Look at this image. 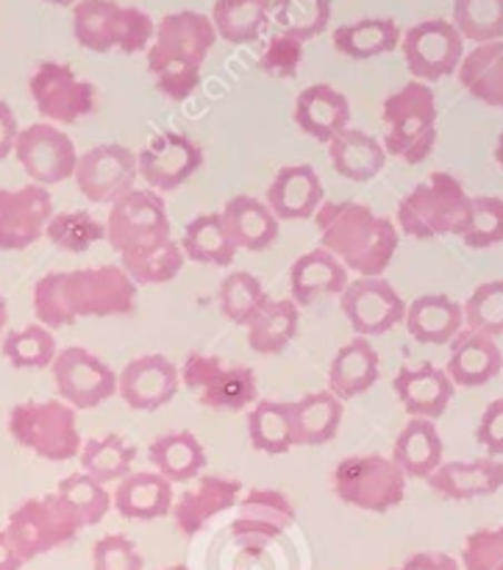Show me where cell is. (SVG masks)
Returning <instances> with one entry per match:
<instances>
[{"mask_svg":"<svg viewBox=\"0 0 503 570\" xmlns=\"http://www.w3.org/2000/svg\"><path fill=\"white\" fill-rule=\"evenodd\" d=\"M137 289L120 265L48 273L33 287V312L53 332L83 317L128 315L137 306Z\"/></svg>","mask_w":503,"mask_h":570,"instance_id":"1","label":"cell"},{"mask_svg":"<svg viewBox=\"0 0 503 570\" xmlns=\"http://www.w3.org/2000/svg\"><path fill=\"white\" fill-rule=\"evenodd\" d=\"M315 217L323 248L337 256L345 271L384 276L401 243L398 226L389 217L356 200H323Z\"/></svg>","mask_w":503,"mask_h":570,"instance_id":"2","label":"cell"},{"mask_svg":"<svg viewBox=\"0 0 503 570\" xmlns=\"http://www.w3.org/2000/svg\"><path fill=\"white\" fill-rule=\"evenodd\" d=\"M217 42L211 17L184 9L161 17L148 48V72L170 100H187L200 87V70Z\"/></svg>","mask_w":503,"mask_h":570,"instance_id":"3","label":"cell"},{"mask_svg":"<svg viewBox=\"0 0 503 570\" xmlns=\"http://www.w3.org/2000/svg\"><path fill=\"white\" fill-rule=\"evenodd\" d=\"M471 215V195L451 173H432L398 204V232L412 239L460 237Z\"/></svg>","mask_w":503,"mask_h":570,"instance_id":"4","label":"cell"},{"mask_svg":"<svg viewBox=\"0 0 503 570\" xmlns=\"http://www.w3.org/2000/svg\"><path fill=\"white\" fill-rule=\"evenodd\" d=\"M382 120L387 122L384 150L398 156L406 165H421L437 145V98L423 81H410L389 95L382 106Z\"/></svg>","mask_w":503,"mask_h":570,"instance_id":"5","label":"cell"},{"mask_svg":"<svg viewBox=\"0 0 503 570\" xmlns=\"http://www.w3.org/2000/svg\"><path fill=\"white\" fill-rule=\"evenodd\" d=\"M156 22L137 6H120L117 0H78L72 6V37L92 53H139L154 42Z\"/></svg>","mask_w":503,"mask_h":570,"instance_id":"6","label":"cell"},{"mask_svg":"<svg viewBox=\"0 0 503 570\" xmlns=\"http://www.w3.org/2000/svg\"><path fill=\"white\" fill-rule=\"evenodd\" d=\"M9 432L22 449L48 462L72 460L81 454L83 445L76 410L59 399L17 404L9 415Z\"/></svg>","mask_w":503,"mask_h":570,"instance_id":"7","label":"cell"},{"mask_svg":"<svg viewBox=\"0 0 503 570\" xmlns=\"http://www.w3.org/2000/svg\"><path fill=\"white\" fill-rule=\"evenodd\" d=\"M332 488L343 504L362 512H389L406 499V476L393 456H348L332 473Z\"/></svg>","mask_w":503,"mask_h":570,"instance_id":"8","label":"cell"},{"mask_svg":"<svg viewBox=\"0 0 503 570\" xmlns=\"http://www.w3.org/2000/svg\"><path fill=\"white\" fill-rule=\"evenodd\" d=\"M6 538L14 546L22 562H31L59 546L72 543L81 532L76 515L67 510L65 501L56 493L42 495V499H28L17 507L6 523Z\"/></svg>","mask_w":503,"mask_h":570,"instance_id":"9","label":"cell"},{"mask_svg":"<svg viewBox=\"0 0 503 570\" xmlns=\"http://www.w3.org/2000/svg\"><path fill=\"white\" fill-rule=\"evenodd\" d=\"M178 371L189 393L198 399L200 406H209V410L243 412L259 401L256 373L245 365H226L217 356L195 351Z\"/></svg>","mask_w":503,"mask_h":570,"instance_id":"10","label":"cell"},{"mask_svg":"<svg viewBox=\"0 0 503 570\" xmlns=\"http://www.w3.org/2000/svg\"><path fill=\"white\" fill-rule=\"evenodd\" d=\"M103 228L106 243L120 256L165 243L170 239V215H167L165 198L148 187L128 189L109 206Z\"/></svg>","mask_w":503,"mask_h":570,"instance_id":"11","label":"cell"},{"mask_svg":"<svg viewBox=\"0 0 503 570\" xmlns=\"http://www.w3.org/2000/svg\"><path fill=\"white\" fill-rule=\"evenodd\" d=\"M28 92L37 111L50 126H72L92 115L98 106L95 83L78 78L76 70L61 61H39L37 70L28 78Z\"/></svg>","mask_w":503,"mask_h":570,"instance_id":"12","label":"cell"},{"mask_svg":"<svg viewBox=\"0 0 503 570\" xmlns=\"http://www.w3.org/2000/svg\"><path fill=\"white\" fill-rule=\"evenodd\" d=\"M404 61L415 81L434 83L454 76L465 59V39L451 20H423L401 37Z\"/></svg>","mask_w":503,"mask_h":570,"instance_id":"13","label":"cell"},{"mask_svg":"<svg viewBox=\"0 0 503 570\" xmlns=\"http://www.w3.org/2000/svg\"><path fill=\"white\" fill-rule=\"evenodd\" d=\"M50 373H53L59 401H65L76 412L95 410L115 399L117 393V373L81 345L61 348L50 365Z\"/></svg>","mask_w":503,"mask_h":570,"instance_id":"14","label":"cell"},{"mask_svg":"<svg viewBox=\"0 0 503 570\" xmlns=\"http://www.w3.org/2000/svg\"><path fill=\"white\" fill-rule=\"evenodd\" d=\"M14 156L31 184H39V187H53V184L76 176V142L70 139V134L50 122H33V126L20 128Z\"/></svg>","mask_w":503,"mask_h":570,"instance_id":"15","label":"cell"},{"mask_svg":"<svg viewBox=\"0 0 503 570\" xmlns=\"http://www.w3.org/2000/svg\"><path fill=\"white\" fill-rule=\"evenodd\" d=\"M139 176L137 154L126 145H95L87 154H78L76 187L92 204H115L120 195L134 189Z\"/></svg>","mask_w":503,"mask_h":570,"instance_id":"16","label":"cell"},{"mask_svg":"<svg viewBox=\"0 0 503 570\" xmlns=\"http://www.w3.org/2000/svg\"><path fill=\"white\" fill-rule=\"evenodd\" d=\"M343 315L356 337H382L404 323L406 304L384 276H359L345 287Z\"/></svg>","mask_w":503,"mask_h":570,"instance_id":"17","label":"cell"},{"mask_svg":"<svg viewBox=\"0 0 503 570\" xmlns=\"http://www.w3.org/2000/svg\"><path fill=\"white\" fill-rule=\"evenodd\" d=\"M137 167L148 189L172 193L204 167V150L187 134L161 131L139 150Z\"/></svg>","mask_w":503,"mask_h":570,"instance_id":"18","label":"cell"},{"mask_svg":"<svg viewBox=\"0 0 503 570\" xmlns=\"http://www.w3.org/2000/svg\"><path fill=\"white\" fill-rule=\"evenodd\" d=\"M53 198L48 187L26 184L20 189H0V250H26L45 237Z\"/></svg>","mask_w":503,"mask_h":570,"instance_id":"19","label":"cell"},{"mask_svg":"<svg viewBox=\"0 0 503 570\" xmlns=\"http://www.w3.org/2000/svg\"><path fill=\"white\" fill-rule=\"evenodd\" d=\"M181 384V371L167 356L148 354L131 360L117 376V393L137 412H156L170 404Z\"/></svg>","mask_w":503,"mask_h":570,"instance_id":"20","label":"cell"},{"mask_svg":"<svg viewBox=\"0 0 503 570\" xmlns=\"http://www.w3.org/2000/svg\"><path fill=\"white\" fill-rule=\"evenodd\" d=\"M326 200L320 176L312 165H287L273 176L267 200L278 220H309Z\"/></svg>","mask_w":503,"mask_h":570,"instance_id":"21","label":"cell"},{"mask_svg":"<svg viewBox=\"0 0 503 570\" xmlns=\"http://www.w3.org/2000/svg\"><path fill=\"white\" fill-rule=\"evenodd\" d=\"M239 493H243V484L237 479L226 476H204L195 482V488L184 490L176 501H172V512L176 518V529L187 538L198 534L211 518H217L220 512L237 507Z\"/></svg>","mask_w":503,"mask_h":570,"instance_id":"22","label":"cell"},{"mask_svg":"<svg viewBox=\"0 0 503 570\" xmlns=\"http://www.w3.org/2000/svg\"><path fill=\"white\" fill-rule=\"evenodd\" d=\"M393 390L398 395L401 406L410 412L412 417H423V421H437L445 415L454 399V382L448 373L437 365H421V367H401L398 376L393 379Z\"/></svg>","mask_w":503,"mask_h":570,"instance_id":"23","label":"cell"},{"mask_svg":"<svg viewBox=\"0 0 503 570\" xmlns=\"http://www.w3.org/2000/svg\"><path fill=\"white\" fill-rule=\"evenodd\" d=\"M503 371V351L493 337L473 328H462L451 340V356L445 373L454 387H484Z\"/></svg>","mask_w":503,"mask_h":570,"instance_id":"24","label":"cell"},{"mask_svg":"<svg viewBox=\"0 0 503 570\" xmlns=\"http://www.w3.org/2000/svg\"><path fill=\"white\" fill-rule=\"evenodd\" d=\"M345 287H348V271L326 248L306 250L289 267V293H293L289 301L298 309H306L328 295H343Z\"/></svg>","mask_w":503,"mask_h":570,"instance_id":"25","label":"cell"},{"mask_svg":"<svg viewBox=\"0 0 503 570\" xmlns=\"http://www.w3.org/2000/svg\"><path fill=\"white\" fill-rule=\"evenodd\" d=\"M432 490L448 501H471L495 495L503 490V462L495 456H482V460H456L443 462L428 479Z\"/></svg>","mask_w":503,"mask_h":570,"instance_id":"26","label":"cell"},{"mask_svg":"<svg viewBox=\"0 0 503 570\" xmlns=\"http://www.w3.org/2000/svg\"><path fill=\"white\" fill-rule=\"evenodd\" d=\"M293 117L306 137L328 145L351 126V104L332 83H312L295 100Z\"/></svg>","mask_w":503,"mask_h":570,"instance_id":"27","label":"cell"},{"mask_svg":"<svg viewBox=\"0 0 503 570\" xmlns=\"http://www.w3.org/2000/svg\"><path fill=\"white\" fill-rule=\"evenodd\" d=\"M223 226H226L228 237H231L234 248L250 250L259 254L276 245L278 239V217L273 215L270 206L250 195H234L220 212Z\"/></svg>","mask_w":503,"mask_h":570,"instance_id":"28","label":"cell"},{"mask_svg":"<svg viewBox=\"0 0 503 570\" xmlns=\"http://www.w3.org/2000/svg\"><path fill=\"white\" fill-rule=\"evenodd\" d=\"M172 484L159 473H128L111 493V510L128 521H159L172 512Z\"/></svg>","mask_w":503,"mask_h":570,"instance_id":"29","label":"cell"},{"mask_svg":"<svg viewBox=\"0 0 503 570\" xmlns=\"http://www.w3.org/2000/svg\"><path fill=\"white\" fill-rule=\"evenodd\" d=\"M378 371H382V360L371 340L354 337L334 354L328 365V390L345 404L348 399L367 393L378 382Z\"/></svg>","mask_w":503,"mask_h":570,"instance_id":"30","label":"cell"},{"mask_svg":"<svg viewBox=\"0 0 503 570\" xmlns=\"http://www.w3.org/2000/svg\"><path fill=\"white\" fill-rule=\"evenodd\" d=\"M328 159L337 176L367 184L387 167V150L376 137L348 126L328 142Z\"/></svg>","mask_w":503,"mask_h":570,"instance_id":"31","label":"cell"},{"mask_svg":"<svg viewBox=\"0 0 503 570\" xmlns=\"http://www.w3.org/2000/svg\"><path fill=\"white\" fill-rule=\"evenodd\" d=\"M345 406L332 390L309 393L298 401H289L295 445H326L337 438L343 426Z\"/></svg>","mask_w":503,"mask_h":570,"instance_id":"32","label":"cell"},{"mask_svg":"<svg viewBox=\"0 0 503 570\" xmlns=\"http://www.w3.org/2000/svg\"><path fill=\"white\" fill-rule=\"evenodd\" d=\"M404 323L417 343L448 345L465 326V315L448 295H421L406 306Z\"/></svg>","mask_w":503,"mask_h":570,"instance_id":"33","label":"cell"},{"mask_svg":"<svg viewBox=\"0 0 503 570\" xmlns=\"http://www.w3.org/2000/svg\"><path fill=\"white\" fill-rule=\"evenodd\" d=\"M393 462L406 479H432V473L443 465V438L434 421L412 417L395 440Z\"/></svg>","mask_w":503,"mask_h":570,"instance_id":"34","label":"cell"},{"mask_svg":"<svg viewBox=\"0 0 503 570\" xmlns=\"http://www.w3.org/2000/svg\"><path fill=\"white\" fill-rule=\"evenodd\" d=\"M148 460L170 484H187L206 468V449L193 432H170L150 443Z\"/></svg>","mask_w":503,"mask_h":570,"instance_id":"35","label":"cell"},{"mask_svg":"<svg viewBox=\"0 0 503 570\" xmlns=\"http://www.w3.org/2000/svg\"><path fill=\"white\" fill-rule=\"evenodd\" d=\"M295 521V510L287 495L276 490H254L239 504V518L234 523V534L239 540H270L278 538Z\"/></svg>","mask_w":503,"mask_h":570,"instance_id":"36","label":"cell"},{"mask_svg":"<svg viewBox=\"0 0 503 570\" xmlns=\"http://www.w3.org/2000/svg\"><path fill=\"white\" fill-rule=\"evenodd\" d=\"M401 26L393 17H365V20L345 22L334 31V48L348 59L365 61L376 56L393 53L401 48Z\"/></svg>","mask_w":503,"mask_h":570,"instance_id":"37","label":"cell"},{"mask_svg":"<svg viewBox=\"0 0 503 570\" xmlns=\"http://www.w3.org/2000/svg\"><path fill=\"white\" fill-rule=\"evenodd\" d=\"M300 328V309L289 298L267 301L250 323L245 326L248 332V345L254 354L276 356L287 351V345L298 337Z\"/></svg>","mask_w":503,"mask_h":570,"instance_id":"38","label":"cell"},{"mask_svg":"<svg viewBox=\"0 0 503 570\" xmlns=\"http://www.w3.org/2000/svg\"><path fill=\"white\" fill-rule=\"evenodd\" d=\"M456 72L467 95L503 111V42L476 45Z\"/></svg>","mask_w":503,"mask_h":570,"instance_id":"39","label":"cell"},{"mask_svg":"<svg viewBox=\"0 0 503 570\" xmlns=\"http://www.w3.org/2000/svg\"><path fill=\"white\" fill-rule=\"evenodd\" d=\"M273 14V0H215L211 22L217 39L231 45H250L265 33Z\"/></svg>","mask_w":503,"mask_h":570,"instance_id":"40","label":"cell"},{"mask_svg":"<svg viewBox=\"0 0 503 570\" xmlns=\"http://www.w3.org/2000/svg\"><path fill=\"white\" fill-rule=\"evenodd\" d=\"M181 250L187 259L198 262V265L211 267H228L237 256L231 237H228L226 226H223L220 212H209V215H198L184 226Z\"/></svg>","mask_w":503,"mask_h":570,"instance_id":"41","label":"cell"},{"mask_svg":"<svg viewBox=\"0 0 503 570\" xmlns=\"http://www.w3.org/2000/svg\"><path fill=\"white\" fill-rule=\"evenodd\" d=\"M184 250L176 239L148 245V248L131 250L120 256V267L137 287H150V284H167L181 273Z\"/></svg>","mask_w":503,"mask_h":570,"instance_id":"42","label":"cell"},{"mask_svg":"<svg viewBox=\"0 0 503 570\" xmlns=\"http://www.w3.org/2000/svg\"><path fill=\"white\" fill-rule=\"evenodd\" d=\"M248 438L262 454H287L295 445L289 401H256L248 415Z\"/></svg>","mask_w":503,"mask_h":570,"instance_id":"43","label":"cell"},{"mask_svg":"<svg viewBox=\"0 0 503 570\" xmlns=\"http://www.w3.org/2000/svg\"><path fill=\"white\" fill-rule=\"evenodd\" d=\"M78 456H81V468L87 476H92L100 484H111L122 482L131 473L137 449L120 434H106V438L87 440Z\"/></svg>","mask_w":503,"mask_h":570,"instance_id":"44","label":"cell"},{"mask_svg":"<svg viewBox=\"0 0 503 570\" xmlns=\"http://www.w3.org/2000/svg\"><path fill=\"white\" fill-rule=\"evenodd\" d=\"M0 351H3L6 362L17 371H45V367L53 365L59 345H56L50 328H45L42 323H31V326H22L17 332H6Z\"/></svg>","mask_w":503,"mask_h":570,"instance_id":"45","label":"cell"},{"mask_svg":"<svg viewBox=\"0 0 503 570\" xmlns=\"http://www.w3.org/2000/svg\"><path fill=\"white\" fill-rule=\"evenodd\" d=\"M56 495L67 504V510L76 515L78 527H98L111 510V493L106 490V484L95 482L87 473H72V476L61 479Z\"/></svg>","mask_w":503,"mask_h":570,"instance_id":"46","label":"cell"},{"mask_svg":"<svg viewBox=\"0 0 503 570\" xmlns=\"http://www.w3.org/2000/svg\"><path fill=\"white\" fill-rule=\"evenodd\" d=\"M217 301H220V312L226 321H231L234 326H248L250 317L270 301V295L254 273L237 271L228 273L220 282Z\"/></svg>","mask_w":503,"mask_h":570,"instance_id":"47","label":"cell"},{"mask_svg":"<svg viewBox=\"0 0 503 570\" xmlns=\"http://www.w3.org/2000/svg\"><path fill=\"white\" fill-rule=\"evenodd\" d=\"M273 20L282 33L309 42L328 28L332 0H273Z\"/></svg>","mask_w":503,"mask_h":570,"instance_id":"48","label":"cell"},{"mask_svg":"<svg viewBox=\"0 0 503 570\" xmlns=\"http://www.w3.org/2000/svg\"><path fill=\"white\" fill-rule=\"evenodd\" d=\"M454 28L476 45L503 39V0H454Z\"/></svg>","mask_w":503,"mask_h":570,"instance_id":"49","label":"cell"},{"mask_svg":"<svg viewBox=\"0 0 503 570\" xmlns=\"http://www.w3.org/2000/svg\"><path fill=\"white\" fill-rule=\"evenodd\" d=\"M45 237H48L59 250H67V254H83V250L92 248L95 243L106 239V228L103 223H98L83 209L59 212V215L50 217L48 228H45Z\"/></svg>","mask_w":503,"mask_h":570,"instance_id":"50","label":"cell"},{"mask_svg":"<svg viewBox=\"0 0 503 570\" xmlns=\"http://www.w3.org/2000/svg\"><path fill=\"white\" fill-rule=\"evenodd\" d=\"M467 248H495L503 245V198L499 195H479L471 198L465 232L460 234Z\"/></svg>","mask_w":503,"mask_h":570,"instance_id":"51","label":"cell"},{"mask_svg":"<svg viewBox=\"0 0 503 570\" xmlns=\"http://www.w3.org/2000/svg\"><path fill=\"white\" fill-rule=\"evenodd\" d=\"M462 315L473 332H482L493 340L503 337V278L479 284L462 306Z\"/></svg>","mask_w":503,"mask_h":570,"instance_id":"52","label":"cell"},{"mask_svg":"<svg viewBox=\"0 0 503 570\" xmlns=\"http://www.w3.org/2000/svg\"><path fill=\"white\" fill-rule=\"evenodd\" d=\"M462 570H503V523L495 529H479L465 540Z\"/></svg>","mask_w":503,"mask_h":570,"instance_id":"53","label":"cell"},{"mask_svg":"<svg viewBox=\"0 0 503 570\" xmlns=\"http://www.w3.org/2000/svg\"><path fill=\"white\" fill-rule=\"evenodd\" d=\"M92 570H145V560L134 540L106 534L92 546Z\"/></svg>","mask_w":503,"mask_h":570,"instance_id":"54","label":"cell"},{"mask_svg":"<svg viewBox=\"0 0 503 570\" xmlns=\"http://www.w3.org/2000/svg\"><path fill=\"white\" fill-rule=\"evenodd\" d=\"M300 59H304V42H298V39L278 31L276 37L267 42L265 53H262L259 59V67L267 72V76L293 78L295 72H298Z\"/></svg>","mask_w":503,"mask_h":570,"instance_id":"55","label":"cell"},{"mask_svg":"<svg viewBox=\"0 0 503 570\" xmlns=\"http://www.w3.org/2000/svg\"><path fill=\"white\" fill-rule=\"evenodd\" d=\"M476 440L490 456H503V399H495L479 421Z\"/></svg>","mask_w":503,"mask_h":570,"instance_id":"56","label":"cell"},{"mask_svg":"<svg viewBox=\"0 0 503 570\" xmlns=\"http://www.w3.org/2000/svg\"><path fill=\"white\" fill-rule=\"evenodd\" d=\"M17 134H20V126H17L14 111H11V106L6 100H0V159L14 154Z\"/></svg>","mask_w":503,"mask_h":570,"instance_id":"57","label":"cell"},{"mask_svg":"<svg viewBox=\"0 0 503 570\" xmlns=\"http://www.w3.org/2000/svg\"><path fill=\"white\" fill-rule=\"evenodd\" d=\"M406 570H462L460 562L448 554H437V551H423V554H412L404 562Z\"/></svg>","mask_w":503,"mask_h":570,"instance_id":"58","label":"cell"},{"mask_svg":"<svg viewBox=\"0 0 503 570\" xmlns=\"http://www.w3.org/2000/svg\"><path fill=\"white\" fill-rule=\"evenodd\" d=\"M26 562H22V557L17 554L14 546L9 543V538H6V532H0V570H20Z\"/></svg>","mask_w":503,"mask_h":570,"instance_id":"59","label":"cell"},{"mask_svg":"<svg viewBox=\"0 0 503 570\" xmlns=\"http://www.w3.org/2000/svg\"><path fill=\"white\" fill-rule=\"evenodd\" d=\"M6 326H9V306H6V298L0 295V343L6 337Z\"/></svg>","mask_w":503,"mask_h":570,"instance_id":"60","label":"cell"},{"mask_svg":"<svg viewBox=\"0 0 503 570\" xmlns=\"http://www.w3.org/2000/svg\"><path fill=\"white\" fill-rule=\"evenodd\" d=\"M495 161H499V167L503 170V131H501L499 142H495Z\"/></svg>","mask_w":503,"mask_h":570,"instance_id":"61","label":"cell"},{"mask_svg":"<svg viewBox=\"0 0 503 570\" xmlns=\"http://www.w3.org/2000/svg\"><path fill=\"white\" fill-rule=\"evenodd\" d=\"M45 3H53V6H76L78 0H45Z\"/></svg>","mask_w":503,"mask_h":570,"instance_id":"62","label":"cell"},{"mask_svg":"<svg viewBox=\"0 0 503 570\" xmlns=\"http://www.w3.org/2000/svg\"><path fill=\"white\" fill-rule=\"evenodd\" d=\"M165 570H189L187 566H170V568H165Z\"/></svg>","mask_w":503,"mask_h":570,"instance_id":"63","label":"cell"},{"mask_svg":"<svg viewBox=\"0 0 503 570\" xmlns=\"http://www.w3.org/2000/svg\"><path fill=\"white\" fill-rule=\"evenodd\" d=\"M389 570H406V568H404V566H401V568H389Z\"/></svg>","mask_w":503,"mask_h":570,"instance_id":"64","label":"cell"}]
</instances>
